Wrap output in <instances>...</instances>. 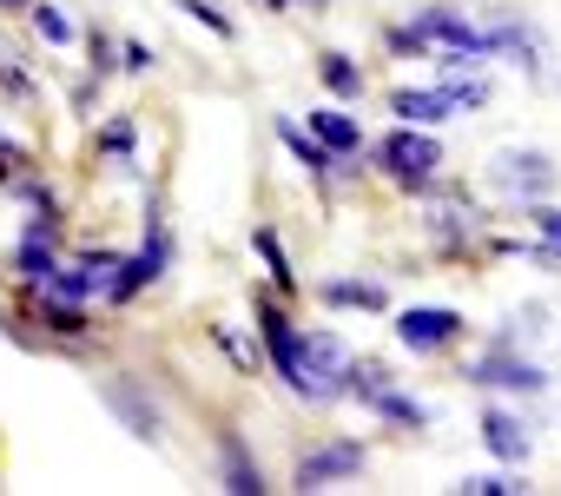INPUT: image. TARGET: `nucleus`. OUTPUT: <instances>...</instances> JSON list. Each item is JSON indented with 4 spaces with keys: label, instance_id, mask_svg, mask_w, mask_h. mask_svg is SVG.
Returning <instances> with one entry per match:
<instances>
[{
    "label": "nucleus",
    "instance_id": "f03ea898",
    "mask_svg": "<svg viewBox=\"0 0 561 496\" xmlns=\"http://www.w3.org/2000/svg\"><path fill=\"white\" fill-rule=\"evenodd\" d=\"M489 100V80H443V87H403L390 93V113L403 126H443L456 113H476Z\"/></svg>",
    "mask_w": 561,
    "mask_h": 496
},
{
    "label": "nucleus",
    "instance_id": "6ab92c4d",
    "mask_svg": "<svg viewBox=\"0 0 561 496\" xmlns=\"http://www.w3.org/2000/svg\"><path fill=\"white\" fill-rule=\"evenodd\" d=\"M41 325H54L60 338H80V331H87L80 298H54V292H41Z\"/></svg>",
    "mask_w": 561,
    "mask_h": 496
},
{
    "label": "nucleus",
    "instance_id": "f3484780",
    "mask_svg": "<svg viewBox=\"0 0 561 496\" xmlns=\"http://www.w3.org/2000/svg\"><path fill=\"white\" fill-rule=\"evenodd\" d=\"M324 298L331 305H357V312H383V285H370V279H331Z\"/></svg>",
    "mask_w": 561,
    "mask_h": 496
},
{
    "label": "nucleus",
    "instance_id": "f257e3e1",
    "mask_svg": "<svg viewBox=\"0 0 561 496\" xmlns=\"http://www.w3.org/2000/svg\"><path fill=\"white\" fill-rule=\"evenodd\" d=\"M390 47H397V54H443V67H449V74H462V67H476V60H489V54H495L489 27H469L456 8H423L416 21L390 27Z\"/></svg>",
    "mask_w": 561,
    "mask_h": 496
},
{
    "label": "nucleus",
    "instance_id": "20e7f679",
    "mask_svg": "<svg viewBox=\"0 0 561 496\" xmlns=\"http://www.w3.org/2000/svg\"><path fill=\"white\" fill-rule=\"evenodd\" d=\"M489 179H495L508 199H541V192L554 185V159H548V153H528V146H522V153L508 146V153H495Z\"/></svg>",
    "mask_w": 561,
    "mask_h": 496
},
{
    "label": "nucleus",
    "instance_id": "a211bd4d",
    "mask_svg": "<svg viewBox=\"0 0 561 496\" xmlns=\"http://www.w3.org/2000/svg\"><path fill=\"white\" fill-rule=\"evenodd\" d=\"M535 232H541V245H535V266L561 272V205H541V212H535Z\"/></svg>",
    "mask_w": 561,
    "mask_h": 496
},
{
    "label": "nucleus",
    "instance_id": "dca6fc26",
    "mask_svg": "<svg viewBox=\"0 0 561 496\" xmlns=\"http://www.w3.org/2000/svg\"><path fill=\"white\" fill-rule=\"evenodd\" d=\"M225 489H231V496H264V489H271L264 470H257L238 443H225Z\"/></svg>",
    "mask_w": 561,
    "mask_h": 496
},
{
    "label": "nucleus",
    "instance_id": "a878e982",
    "mask_svg": "<svg viewBox=\"0 0 561 496\" xmlns=\"http://www.w3.org/2000/svg\"><path fill=\"white\" fill-rule=\"evenodd\" d=\"M119 60H126V74H146V67H152V47H139V41H126V47H119Z\"/></svg>",
    "mask_w": 561,
    "mask_h": 496
},
{
    "label": "nucleus",
    "instance_id": "39448f33",
    "mask_svg": "<svg viewBox=\"0 0 561 496\" xmlns=\"http://www.w3.org/2000/svg\"><path fill=\"white\" fill-rule=\"evenodd\" d=\"M257 331H264V351H271V364H277V377L285 384H298V371H305V331L277 312L271 298H257Z\"/></svg>",
    "mask_w": 561,
    "mask_h": 496
},
{
    "label": "nucleus",
    "instance_id": "9d476101",
    "mask_svg": "<svg viewBox=\"0 0 561 496\" xmlns=\"http://www.w3.org/2000/svg\"><path fill=\"white\" fill-rule=\"evenodd\" d=\"M482 443H489L502 463H522V456H528V424L508 417V410H489V417H482Z\"/></svg>",
    "mask_w": 561,
    "mask_h": 496
},
{
    "label": "nucleus",
    "instance_id": "412c9836",
    "mask_svg": "<svg viewBox=\"0 0 561 496\" xmlns=\"http://www.w3.org/2000/svg\"><path fill=\"white\" fill-rule=\"evenodd\" d=\"M251 245H257V259H264V272H271L277 285L291 292V285H298V272L285 266V252H277V232H251Z\"/></svg>",
    "mask_w": 561,
    "mask_h": 496
},
{
    "label": "nucleus",
    "instance_id": "4be33fe9",
    "mask_svg": "<svg viewBox=\"0 0 561 496\" xmlns=\"http://www.w3.org/2000/svg\"><path fill=\"white\" fill-rule=\"evenodd\" d=\"M34 27H41V41H54V47L73 41V21H67L60 8H34Z\"/></svg>",
    "mask_w": 561,
    "mask_h": 496
},
{
    "label": "nucleus",
    "instance_id": "423d86ee",
    "mask_svg": "<svg viewBox=\"0 0 561 496\" xmlns=\"http://www.w3.org/2000/svg\"><path fill=\"white\" fill-rule=\"evenodd\" d=\"M397 338H403L410 351H443V345L462 338V312H449V305H410V312L397 318Z\"/></svg>",
    "mask_w": 561,
    "mask_h": 496
},
{
    "label": "nucleus",
    "instance_id": "ddd939ff",
    "mask_svg": "<svg viewBox=\"0 0 561 496\" xmlns=\"http://www.w3.org/2000/svg\"><path fill=\"white\" fill-rule=\"evenodd\" d=\"M21 279L34 285V292H47L54 279H60V266H54V252H47V232H27V245H21Z\"/></svg>",
    "mask_w": 561,
    "mask_h": 496
},
{
    "label": "nucleus",
    "instance_id": "1a4fd4ad",
    "mask_svg": "<svg viewBox=\"0 0 561 496\" xmlns=\"http://www.w3.org/2000/svg\"><path fill=\"white\" fill-rule=\"evenodd\" d=\"M469 377H476V384H489V391H541V384H548L528 358H508V345H495Z\"/></svg>",
    "mask_w": 561,
    "mask_h": 496
},
{
    "label": "nucleus",
    "instance_id": "aec40b11",
    "mask_svg": "<svg viewBox=\"0 0 561 496\" xmlns=\"http://www.w3.org/2000/svg\"><path fill=\"white\" fill-rule=\"evenodd\" d=\"M318 74H324V87H331L337 100H357V93H364V74H357L344 54H324V60H318Z\"/></svg>",
    "mask_w": 561,
    "mask_h": 496
},
{
    "label": "nucleus",
    "instance_id": "4468645a",
    "mask_svg": "<svg viewBox=\"0 0 561 496\" xmlns=\"http://www.w3.org/2000/svg\"><path fill=\"white\" fill-rule=\"evenodd\" d=\"M106 404H113V410L146 437V443L159 437V410H152V404H139V391H133V384H106Z\"/></svg>",
    "mask_w": 561,
    "mask_h": 496
},
{
    "label": "nucleus",
    "instance_id": "0eeeda50",
    "mask_svg": "<svg viewBox=\"0 0 561 496\" xmlns=\"http://www.w3.org/2000/svg\"><path fill=\"white\" fill-rule=\"evenodd\" d=\"M357 470H364V443H324V450L298 456V489H331Z\"/></svg>",
    "mask_w": 561,
    "mask_h": 496
},
{
    "label": "nucleus",
    "instance_id": "cd10ccee",
    "mask_svg": "<svg viewBox=\"0 0 561 496\" xmlns=\"http://www.w3.org/2000/svg\"><path fill=\"white\" fill-rule=\"evenodd\" d=\"M0 8H27V0H0Z\"/></svg>",
    "mask_w": 561,
    "mask_h": 496
},
{
    "label": "nucleus",
    "instance_id": "f8f14e48",
    "mask_svg": "<svg viewBox=\"0 0 561 496\" xmlns=\"http://www.w3.org/2000/svg\"><path fill=\"white\" fill-rule=\"evenodd\" d=\"M277 139H285V146H291V153H298V159H305L311 172H337V153H331V146H324L318 133H305L298 120H277Z\"/></svg>",
    "mask_w": 561,
    "mask_h": 496
},
{
    "label": "nucleus",
    "instance_id": "9b49d317",
    "mask_svg": "<svg viewBox=\"0 0 561 496\" xmlns=\"http://www.w3.org/2000/svg\"><path fill=\"white\" fill-rule=\"evenodd\" d=\"M311 133H318L337 159H357V153H364V133H357L351 113H331V106H324V113H311Z\"/></svg>",
    "mask_w": 561,
    "mask_h": 496
},
{
    "label": "nucleus",
    "instance_id": "b1692460",
    "mask_svg": "<svg viewBox=\"0 0 561 496\" xmlns=\"http://www.w3.org/2000/svg\"><path fill=\"white\" fill-rule=\"evenodd\" d=\"M462 489H469V496H508V489H522V483H515V476H469Z\"/></svg>",
    "mask_w": 561,
    "mask_h": 496
},
{
    "label": "nucleus",
    "instance_id": "393cba45",
    "mask_svg": "<svg viewBox=\"0 0 561 496\" xmlns=\"http://www.w3.org/2000/svg\"><path fill=\"white\" fill-rule=\"evenodd\" d=\"M100 146H106V153H133V126H126V120H113V126L100 133Z\"/></svg>",
    "mask_w": 561,
    "mask_h": 496
},
{
    "label": "nucleus",
    "instance_id": "bb28decb",
    "mask_svg": "<svg viewBox=\"0 0 561 496\" xmlns=\"http://www.w3.org/2000/svg\"><path fill=\"white\" fill-rule=\"evenodd\" d=\"M257 8H291V0H257Z\"/></svg>",
    "mask_w": 561,
    "mask_h": 496
},
{
    "label": "nucleus",
    "instance_id": "2eb2a0df",
    "mask_svg": "<svg viewBox=\"0 0 561 496\" xmlns=\"http://www.w3.org/2000/svg\"><path fill=\"white\" fill-rule=\"evenodd\" d=\"M364 404H370L377 417H390V424H410V430H416V424H430V410H423L416 397H403V391H390V384H377V391H370Z\"/></svg>",
    "mask_w": 561,
    "mask_h": 496
},
{
    "label": "nucleus",
    "instance_id": "6e6552de",
    "mask_svg": "<svg viewBox=\"0 0 561 496\" xmlns=\"http://www.w3.org/2000/svg\"><path fill=\"white\" fill-rule=\"evenodd\" d=\"M159 272H165V232L152 225V238H146V252H133V259H119V272H113V285H106V298H119V305H126V298H133L139 285H152Z\"/></svg>",
    "mask_w": 561,
    "mask_h": 496
},
{
    "label": "nucleus",
    "instance_id": "7ed1b4c3",
    "mask_svg": "<svg viewBox=\"0 0 561 496\" xmlns=\"http://www.w3.org/2000/svg\"><path fill=\"white\" fill-rule=\"evenodd\" d=\"M377 159H383V172H390L397 185H430L436 166H443V146H436L423 126H397V133L377 146Z\"/></svg>",
    "mask_w": 561,
    "mask_h": 496
},
{
    "label": "nucleus",
    "instance_id": "5701e85b",
    "mask_svg": "<svg viewBox=\"0 0 561 496\" xmlns=\"http://www.w3.org/2000/svg\"><path fill=\"white\" fill-rule=\"evenodd\" d=\"M179 8H185V14H192V21H205V27H211V34H218V41H231V21H225V14H218V8H211V0H179Z\"/></svg>",
    "mask_w": 561,
    "mask_h": 496
},
{
    "label": "nucleus",
    "instance_id": "c85d7f7f",
    "mask_svg": "<svg viewBox=\"0 0 561 496\" xmlns=\"http://www.w3.org/2000/svg\"><path fill=\"white\" fill-rule=\"evenodd\" d=\"M311 8H324V0H311Z\"/></svg>",
    "mask_w": 561,
    "mask_h": 496
}]
</instances>
